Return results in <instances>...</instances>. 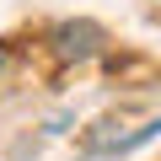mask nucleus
<instances>
[{"instance_id": "obj_1", "label": "nucleus", "mask_w": 161, "mask_h": 161, "mask_svg": "<svg viewBox=\"0 0 161 161\" xmlns=\"http://www.w3.org/2000/svg\"><path fill=\"white\" fill-rule=\"evenodd\" d=\"M48 43H54V54L70 64H80V59H97L102 54V43H108V32L97 27V22H59L54 32H48Z\"/></svg>"}]
</instances>
